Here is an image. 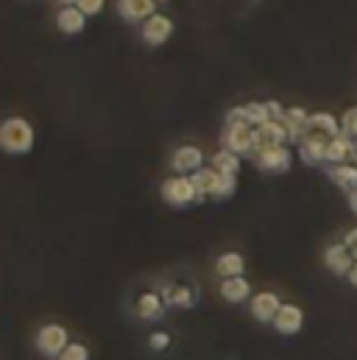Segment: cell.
Returning a JSON list of instances; mask_svg holds the SVG:
<instances>
[{
    "label": "cell",
    "mask_w": 357,
    "mask_h": 360,
    "mask_svg": "<svg viewBox=\"0 0 357 360\" xmlns=\"http://www.w3.org/2000/svg\"><path fill=\"white\" fill-rule=\"evenodd\" d=\"M34 126L25 120V117H6L0 123V151L11 154V157H22L34 148Z\"/></svg>",
    "instance_id": "obj_1"
},
{
    "label": "cell",
    "mask_w": 357,
    "mask_h": 360,
    "mask_svg": "<svg viewBox=\"0 0 357 360\" xmlns=\"http://www.w3.org/2000/svg\"><path fill=\"white\" fill-rule=\"evenodd\" d=\"M193 181H195L201 198H218V201H223V198H229V195L238 190V176H223V174H218L212 165H209V168L204 165L201 171H195V174H193Z\"/></svg>",
    "instance_id": "obj_2"
},
{
    "label": "cell",
    "mask_w": 357,
    "mask_h": 360,
    "mask_svg": "<svg viewBox=\"0 0 357 360\" xmlns=\"http://www.w3.org/2000/svg\"><path fill=\"white\" fill-rule=\"evenodd\" d=\"M160 195L171 204V207H190L195 201H201V193L195 187L193 176H168L160 187Z\"/></svg>",
    "instance_id": "obj_3"
},
{
    "label": "cell",
    "mask_w": 357,
    "mask_h": 360,
    "mask_svg": "<svg viewBox=\"0 0 357 360\" xmlns=\"http://www.w3.org/2000/svg\"><path fill=\"white\" fill-rule=\"evenodd\" d=\"M223 148L226 151H235L238 157H252L254 160V148H257V140H254V126H246V123H232L223 129Z\"/></svg>",
    "instance_id": "obj_4"
},
{
    "label": "cell",
    "mask_w": 357,
    "mask_h": 360,
    "mask_svg": "<svg viewBox=\"0 0 357 360\" xmlns=\"http://www.w3.org/2000/svg\"><path fill=\"white\" fill-rule=\"evenodd\" d=\"M70 347V335H67V327L62 324H45L39 333H37V349L45 355V358L59 360V355Z\"/></svg>",
    "instance_id": "obj_5"
},
{
    "label": "cell",
    "mask_w": 357,
    "mask_h": 360,
    "mask_svg": "<svg viewBox=\"0 0 357 360\" xmlns=\"http://www.w3.org/2000/svg\"><path fill=\"white\" fill-rule=\"evenodd\" d=\"M254 162L263 174H273V176L287 174L293 165V151H290V146H268L263 151H257Z\"/></svg>",
    "instance_id": "obj_6"
},
{
    "label": "cell",
    "mask_w": 357,
    "mask_h": 360,
    "mask_svg": "<svg viewBox=\"0 0 357 360\" xmlns=\"http://www.w3.org/2000/svg\"><path fill=\"white\" fill-rule=\"evenodd\" d=\"M174 31H176V25H174V20L165 17V14H154V17H148V20L140 25V37H143V42L151 45V48H162V45L174 37Z\"/></svg>",
    "instance_id": "obj_7"
},
{
    "label": "cell",
    "mask_w": 357,
    "mask_h": 360,
    "mask_svg": "<svg viewBox=\"0 0 357 360\" xmlns=\"http://www.w3.org/2000/svg\"><path fill=\"white\" fill-rule=\"evenodd\" d=\"M171 168L178 176H193L195 171L204 168V151L198 146H178L176 151L171 154Z\"/></svg>",
    "instance_id": "obj_8"
},
{
    "label": "cell",
    "mask_w": 357,
    "mask_h": 360,
    "mask_svg": "<svg viewBox=\"0 0 357 360\" xmlns=\"http://www.w3.org/2000/svg\"><path fill=\"white\" fill-rule=\"evenodd\" d=\"M279 307H282V299H279L273 290H260V293H254V296L249 299V310H252V316H254L260 324H273Z\"/></svg>",
    "instance_id": "obj_9"
},
{
    "label": "cell",
    "mask_w": 357,
    "mask_h": 360,
    "mask_svg": "<svg viewBox=\"0 0 357 360\" xmlns=\"http://www.w3.org/2000/svg\"><path fill=\"white\" fill-rule=\"evenodd\" d=\"M301 327H304V310L299 304L282 302V307L273 319V330L279 335H296V333H301Z\"/></svg>",
    "instance_id": "obj_10"
},
{
    "label": "cell",
    "mask_w": 357,
    "mask_h": 360,
    "mask_svg": "<svg viewBox=\"0 0 357 360\" xmlns=\"http://www.w3.org/2000/svg\"><path fill=\"white\" fill-rule=\"evenodd\" d=\"M324 266L332 271L335 276H349V271L355 266V255H352V249L344 240L341 243H332L324 252Z\"/></svg>",
    "instance_id": "obj_11"
},
{
    "label": "cell",
    "mask_w": 357,
    "mask_h": 360,
    "mask_svg": "<svg viewBox=\"0 0 357 360\" xmlns=\"http://www.w3.org/2000/svg\"><path fill=\"white\" fill-rule=\"evenodd\" d=\"M304 134H313V137H321V140H332V137L341 134V120L332 112H313L310 120H307V131Z\"/></svg>",
    "instance_id": "obj_12"
},
{
    "label": "cell",
    "mask_w": 357,
    "mask_h": 360,
    "mask_svg": "<svg viewBox=\"0 0 357 360\" xmlns=\"http://www.w3.org/2000/svg\"><path fill=\"white\" fill-rule=\"evenodd\" d=\"M327 143H330V140L304 134V137L299 140L296 151H299V157H301L304 165H313V168H316V165H324V162H327Z\"/></svg>",
    "instance_id": "obj_13"
},
{
    "label": "cell",
    "mask_w": 357,
    "mask_h": 360,
    "mask_svg": "<svg viewBox=\"0 0 357 360\" xmlns=\"http://www.w3.org/2000/svg\"><path fill=\"white\" fill-rule=\"evenodd\" d=\"M117 14L126 22H145L157 14V0H117Z\"/></svg>",
    "instance_id": "obj_14"
},
{
    "label": "cell",
    "mask_w": 357,
    "mask_h": 360,
    "mask_svg": "<svg viewBox=\"0 0 357 360\" xmlns=\"http://www.w3.org/2000/svg\"><path fill=\"white\" fill-rule=\"evenodd\" d=\"M56 28L67 37H76L87 28V14L79 6H62L59 14H56Z\"/></svg>",
    "instance_id": "obj_15"
},
{
    "label": "cell",
    "mask_w": 357,
    "mask_h": 360,
    "mask_svg": "<svg viewBox=\"0 0 357 360\" xmlns=\"http://www.w3.org/2000/svg\"><path fill=\"white\" fill-rule=\"evenodd\" d=\"M221 296L229 304H243V302H249L254 296L252 293V282L246 276H229V279L221 282Z\"/></svg>",
    "instance_id": "obj_16"
},
{
    "label": "cell",
    "mask_w": 357,
    "mask_h": 360,
    "mask_svg": "<svg viewBox=\"0 0 357 360\" xmlns=\"http://www.w3.org/2000/svg\"><path fill=\"white\" fill-rule=\"evenodd\" d=\"M134 313L143 321H160L165 316V299H162V293H154V290L143 293L137 299V304H134Z\"/></svg>",
    "instance_id": "obj_17"
},
{
    "label": "cell",
    "mask_w": 357,
    "mask_h": 360,
    "mask_svg": "<svg viewBox=\"0 0 357 360\" xmlns=\"http://www.w3.org/2000/svg\"><path fill=\"white\" fill-rule=\"evenodd\" d=\"M307 120H310V112H307V109H301V106H287V109H285L282 123L287 126L290 143H296V146H299V140H301V137H304V131H307Z\"/></svg>",
    "instance_id": "obj_18"
},
{
    "label": "cell",
    "mask_w": 357,
    "mask_h": 360,
    "mask_svg": "<svg viewBox=\"0 0 357 360\" xmlns=\"http://www.w3.org/2000/svg\"><path fill=\"white\" fill-rule=\"evenodd\" d=\"M355 154V140L346 134H338L327 143V165H341V162H352Z\"/></svg>",
    "instance_id": "obj_19"
},
{
    "label": "cell",
    "mask_w": 357,
    "mask_h": 360,
    "mask_svg": "<svg viewBox=\"0 0 357 360\" xmlns=\"http://www.w3.org/2000/svg\"><path fill=\"white\" fill-rule=\"evenodd\" d=\"M162 299H165V304H168V307L190 310V307L195 304L198 293H195V288H190V285H168V288H165V293H162Z\"/></svg>",
    "instance_id": "obj_20"
},
{
    "label": "cell",
    "mask_w": 357,
    "mask_h": 360,
    "mask_svg": "<svg viewBox=\"0 0 357 360\" xmlns=\"http://www.w3.org/2000/svg\"><path fill=\"white\" fill-rule=\"evenodd\" d=\"M215 271L221 279H229V276H243L246 274V257L240 252H223L218 255L215 260Z\"/></svg>",
    "instance_id": "obj_21"
},
{
    "label": "cell",
    "mask_w": 357,
    "mask_h": 360,
    "mask_svg": "<svg viewBox=\"0 0 357 360\" xmlns=\"http://www.w3.org/2000/svg\"><path fill=\"white\" fill-rule=\"evenodd\" d=\"M327 176L332 184H338L344 193L357 187V165L355 162H341V165H327Z\"/></svg>",
    "instance_id": "obj_22"
},
{
    "label": "cell",
    "mask_w": 357,
    "mask_h": 360,
    "mask_svg": "<svg viewBox=\"0 0 357 360\" xmlns=\"http://www.w3.org/2000/svg\"><path fill=\"white\" fill-rule=\"evenodd\" d=\"M240 160H243V157H238L235 151L221 148V151L212 157L209 165H212L218 174H223V176H238V174H240Z\"/></svg>",
    "instance_id": "obj_23"
},
{
    "label": "cell",
    "mask_w": 357,
    "mask_h": 360,
    "mask_svg": "<svg viewBox=\"0 0 357 360\" xmlns=\"http://www.w3.org/2000/svg\"><path fill=\"white\" fill-rule=\"evenodd\" d=\"M341 134H346V137L357 140V106H352V109L344 112V117H341Z\"/></svg>",
    "instance_id": "obj_24"
},
{
    "label": "cell",
    "mask_w": 357,
    "mask_h": 360,
    "mask_svg": "<svg viewBox=\"0 0 357 360\" xmlns=\"http://www.w3.org/2000/svg\"><path fill=\"white\" fill-rule=\"evenodd\" d=\"M59 360H89V349L84 344H73V341H70V347L59 355Z\"/></svg>",
    "instance_id": "obj_25"
},
{
    "label": "cell",
    "mask_w": 357,
    "mask_h": 360,
    "mask_svg": "<svg viewBox=\"0 0 357 360\" xmlns=\"http://www.w3.org/2000/svg\"><path fill=\"white\" fill-rule=\"evenodd\" d=\"M148 347H151L154 352H165V349L171 347V335H168V333H162V330H157V333H151V335H148Z\"/></svg>",
    "instance_id": "obj_26"
},
{
    "label": "cell",
    "mask_w": 357,
    "mask_h": 360,
    "mask_svg": "<svg viewBox=\"0 0 357 360\" xmlns=\"http://www.w3.org/2000/svg\"><path fill=\"white\" fill-rule=\"evenodd\" d=\"M87 17H95V14H100L103 11V6H106V0H79L76 3Z\"/></svg>",
    "instance_id": "obj_27"
},
{
    "label": "cell",
    "mask_w": 357,
    "mask_h": 360,
    "mask_svg": "<svg viewBox=\"0 0 357 360\" xmlns=\"http://www.w3.org/2000/svg\"><path fill=\"white\" fill-rule=\"evenodd\" d=\"M268 103V112H271V120H282L285 117V106L279 101H266Z\"/></svg>",
    "instance_id": "obj_28"
},
{
    "label": "cell",
    "mask_w": 357,
    "mask_h": 360,
    "mask_svg": "<svg viewBox=\"0 0 357 360\" xmlns=\"http://www.w3.org/2000/svg\"><path fill=\"white\" fill-rule=\"evenodd\" d=\"M344 243H346L349 249H355V246H357V226H352V229L346 232V238H344Z\"/></svg>",
    "instance_id": "obj_29"
},
{
    "label": "cell",
    "mask_w": 357,
    "mask_h": 360,
    "mask_svg": "<svg viewBox=\"0 0 357 360\" xmlns=\"http://www.w3.org/2000/svg\"><path fill=\"white\" fill-rule=\"evenodd\" d=\"M346 204H349V210H352V212L357 215V187H355V190H349V193H346Z\"/></svg>",
    "instance_id": "obj_30"
},
{
    "label": "cell",
    "mask_w": 357,
    "mask_h": 360,
    "mask_svg": "<svg viewBox=\"0 0 357 360\" xmlns=\"http://www.w3.org/2000/svg\"><path fill=\"white\" fill-rule=\"evenodd\" d=\"M346 279L357 288V260H355V266H352V271H349V276H346Z\"/></svg>",
    "instance_id": "obj_31"
},
{
    "label": "cell",
    "mask_w": 357,
    "mask_h": 360,
    "mask_svg": "<svg viewBox=\"0 0 357 360\" xmlns=\"http://www.w3.org/2000/svg\"><path fill=\"white\" fill-rule=\"evenodd\" d=\"M56 3H59V6H76L79 0H56Z\"/></svg>",
    "instance_id": "obj_32"
},
{
    "label": "cell",
    "mask_w": 357,
    "mask_h": 360,
    "mask_svg": "<svg viewBox=\"0 0 357 360\" xmlns=\"http://www.w3.org/2000/svg\"><path fill=\"white\" fill-rule=\"evenodd\" d=\"M352 162L357 165V140H355V154H352Z\"/></svg>",
    "instance_id": "obj_33"
},
{
    "label": "cell",
    "mask_w": 357,
    "mask_h": 360,
    "mask_svg": "<svg viewBox=\"0 0 357 360\" xmlns=\"http://www.w3.org/2000/svg\"><path fill=\"white\" fill-rule=\"evenodd\" d=\"M352 255H355V260H357V246H355V249H352Z\"/></svg>",
    "instance_id": "obj_34"
},
{
    "label": "cell",
    "mask_w": 357,
    "mask_h": 360,
    "mask_svg": "<svg viewBox=\"0 0 357 360\" xmlns=\"http://www.w3.org/2000/svg\"><path fill=\"white\" fill-rule=\"evenodd\" d=\"M157 3H168V0H157Z\"/></svg>",
    "instance_id": "obj_35"
}]
</instances>
